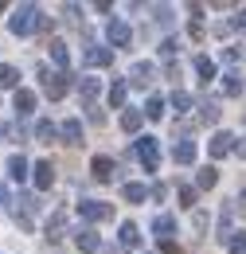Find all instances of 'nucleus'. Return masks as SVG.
Here are the masks:
<instances>
[{
  "label": "nucleus",
  "instance_id": "9",
  "mask_svg": "<svg viewBox=\"0 0 246 254\" xmlns=\"http://www.w3.org/2000/svg\"><path fill=\"white\" fill-rule=\"evenodd\" d=\"M82 63L86 66H110L114 63V51H110V47H86V51H82Z\"/></svg>",
  "mask_w": 246,
  "mask_h": 254
},
{
  "label": "nucleus",
  "instance_id": "19",
  "mask_svg": "<svg viewBox=\"0 0 246 254\" xmlns=\"http://www.w3.org/2000/svg\"><path fill=\"white\" fill-rule=\"evenodd\" d=\"M141 126H145V114H141V110H125L122 114V129L125 133H137Z\"/></svg>",
  "mask_w": 246,
  "mask_h": 254
},
{
  "label": "nucleus",
  "instance_id": "32",
  "mask_svg": "<svg viewBox=\"0 0 246 254\" xmlns=\"http://www.w3.org/2000/svg\"><path fill=\"white\" fill-rule=\"evenodd\" d=\"M195 199H199V188L184 184V188H180V203H184V207H195Z\"/></svg>",
  "mask_w": 246,
  "mask_h": 254
},
{
  "label": "nucleus",
  "instance_id": "42",
  "mask_svg": "<svg viewBox=\"0 0 246 254\" xmlns=\"http://www.w3.org/2000/svg\"><path fill=\"white\" fill-rule=\"evenodd\" d=\"M8 133H12V129H8L4 122H0V145H4V137H8Z\"/></svg>",
  "mask_w": 246,
  "mask_h": 254
},
{
  "label": "nucleus",
  "instance_id": "22",
  "mask_svg": "<svg viewBox=\"0 0 246 254\" xmlns=\"http://www.w3.org/2000/svg\"><path fill=\"white\" fill-rule=\"evenodd\" d=\"M195 74H199V82H211V78H215V63H211L207 55H199V59H195Z\"/></svg>",
  "mask_w": 246,
  "mask_h": 254
},
{
  "label": "nucleus",
  "instance_id": "2",
  "mask_svg": "<svg viewBox=\"0 0 246 254\" xmlns=\"http://www.w3.org/2000/svg\"><path fill=\"white\" fill-rule=\"evenodd\" d=\"M39 78H43V94L51 98V102H59V98L70 90V74H66V70H55V74H51L47 66H39Z\"/></svg>",
  "mask_w": 246,
  "mask_h": 254
},
{
  "label": "nucleus",
  "instance_id": "29",
  "mask_svg": "<svg viewBox=\"0 0 246 254\" xmlns=\"http://www.w3.org/2000/svg\"><path fill=\"white\" fill-rule=\"evenodd\" d=\"M16 82H20V70L8 66V63H0V86H16Z\"/></svg>",
  "mask_w": 246,
  "mask_h": 254
},
{
  "label": "nucleus",
  "instance_id": "20",
  "mask_svg": "<svg viewBox=\"0 0 246 254\" xmlns=\"http://www.w3.org/2000/svg\"><path fill=\"white\" fill-rule=\"evenodd\" d=\"M199 122H203V126H215L219 122V102H211V98L199 102Z\"/></svg>",
  "mask_w": 246,
  "mask_h": 254
},
{
  "label": "nucleus",
  "instance_id": "7",
  "mask_svg": "<svg viewBox=\"0 0 246 254\" xmlns=\"http://www.w3.org/2000/svg\"><path fill=\"white\" fill-rule=\"evenodd\" d=\"M74 247H78V251H82V254H94V251H98V247H102V239L94 235L90 227H78V231H74Z\"/></svg>",
  "mask_w": 246,
  "mask_h": 254
},
{
  "label": "nucleus",
  "instance_id": "44",
  "mask_svg": "<svg viewBox=\"0 0 246 254\" xmlns=\"http://www.w3.org/2000/svg\"><path fill=\"white\" fill-rule=\"evenodd\" d=\"M239 207H243V215H246V191H243V199H239Z\"/></svg>",
  "mask_w": 246,
  "mask_h": 254
},
{
  "label": "nucleus",
  "instance_id": "36",
  "mask_svg": "<svg viewBox=\"0 0 246 254\" xmlns=\"http://www.w3.org/2000/svg\"><path fill=\"white\" fill-rule=\"evenodd\" d=\"M191 227H195V231H207V215H203V211H195V215H191Z\"/></svg>",
  "mask_w": 246,
  "mask_h": 254
},
{
  "label": "nucleus",
  "instance_id": "23",
  "mask_svg": "<svg viewBox=\"0 0 246 254\" xmlns=\"http://www.w3.org/2000/svg\"><path fill=\"white\" fill-rule=\"evenodd\" d=\"M98 90H102V82H98V78H82V82H78L82 102H94V98H98Z\"/></svg>",
  "mask_w": 246,
  "mask_h": 254
},
{
  "label": "nucleus",
  "instance_id": "38",
  "mask_svg": "<svg viewBox=\"0 0 246 254\" xmlns=\"http://www.w3.org/2000/svg\"><path fill=\"white\" fill-rule=\"evenodd\" d=\"M239 28H243V32H246V12H239V16L231 20V32H239Z\"/></svg>",
  "mask_w": 246,
  "mask_h": 254
},
{
  "label": "nucleus",
  "instance_id": "14",
  "mask_svg": "<svg viewBox=\"0 0 246 254\" xmlns=\"http://www.w3.org/2000/svg\"><path fill=\"white\" fill-rule=\"evenodd\" d=\"M243 74H239V70H227V74H223V94H231V98H239L243 94Z\"/></svg>",
  "mask_w": 246,
  "mask_h": 254
},
{
  "label": "nucleus",
  "instance_id": "26",
  "mask_svg": "<svg viewBox=\"0 0 246 254\" xmlns=\"http://www.w3.org/2000/svg\"><path fill=\"white\" fill-rule=\"evenodd\" d=\"M8 176H12V180H24V176H28V160L12 157V160H8Z\"/></svg>",
  "mask_w": 246,
  "mask_h": 254
},
{
  "label": "nucleus",
  "instance_id": "5",
  "mask_svg": "<svg viewBox=\"0 0 246 254\" xmlns=\"http://www.w3.org/2000/svg\"><path fill=\"white\" fill-rule=\"evenodd\" d=\"M110 43H114V47H129V43H133V32H129V24H125V20H110Z\"/></svg>",
  "mask_w": 246,
  "mask_h": 254
},
{
  "label": "nucleus",
  "instance_id": "3",
  "mask_svg": "<svg viewBox=\"0 0 246 254\" xmlns=\"http://www.w3.org/2000/svg\"><path fill=\"white\" fill-rule=\"evenodd\" d=\"M137 160L145 164V172H156V164H160V149H156V137H137Z\"/></svg>",
  "mask_w": 246,
  "mask_h": 254
},
{
  "label": "nucleus",
  "instance_id": "12",
  "mask_svg": "<svg viewBox=\"0 0 246 254\" xmlns=\"http://www.w3.org/2000/svg\"><path fill=\"white\" fill-rule=\"evenodd\" d=\"M59 133L66 137V145H82V122H78V118H66L59 126Z\"/></svg>",
  "mask_w": 246,
  "mask_h": 254
},
{
  "label": "nucleus",
  "instance_id": "33",
  "mask_svg": "<svg viewBox=\"0 0 246 254\" xmlns=\"http://www.w3.org/2000/svg\"><path fill=\"white\" fill-rule=\"evenodd\" d=\"M16 203L24 207V219H28V215H35V211H39V199H35V195H20Z\"/></svg>",
  "mask_w": 246,
  "mask_h": 254
},
{
  "label": "nucleus",
  "instance_id": "4",
  "mask_svg": "<svg viewBox=\"0 0 246 254\" xmlns=\"http://www.w3.org/2000/svg\"><path fill=\"white\" fill-rule=\"evenodd\" d=\"M78 215L86 223H106V219H114V207L110 203H98V199H82L78 203Z\"/></svg>",
  "mask_w": 246,
  "mask_h": 254
},
{
  "label": "nucleus",
  "instance_id": "1",
  "mask_svg": "<svg viewBox=\"0 0 246 254\" xmlns=\"http://www.w3.org/2000/svg\"><path fill=\"white\" fill-rule=\"evenodd\" d=\"M39 8L35 4H20L16 12H12V20H8V28H12V35H31L35 28H39Z\"/></svg>",
  "mask_w": 246,
  "mask_h": 254
},
{
  "label": "nucleus",
  "instance_id": "31",
  "mask_svg": "<svg viewBox=\"0 0 246 254\" xmlns=\"http://www.w3.org/2000/svg\"><path fill=\"white\" fill-rule=\"evenodd\" d=\"M227 251H231V254H246V231H235V235H231Z\"/></svg>",
  "mask_w": 246,
  "mask_h": 254
},
{
  "label": "nucleus",
  "instance_id": "43",
  "mask_svg": "<svg viewBox=\"0 0 246 254\" xmlns=\"http://www.w3.org/2000/svg\"><path fill=\"white\" fill-rule=\"evenodd\" d=\"M0 203H8V188L4 184H0Z\"/></svg>",
  "mask_w": 246,
  "mask_h": 254
},
{
  "label": "nucleus",
  "instance_id": "13",
  "mask_svg": "<svg viewBox=\"0 0 246 254\" xmlns=\"http://www.w3.org/2000/svg\"><path fill=\"white\" fill-rule=\"evenodd\" d=\"M153 231H156V239H160V243H172L176 219H172V215H156V219H153Z\"/></svg>",
  "mask_w": 246,
  "mask_h": 254
},
{
  "label": "nucleus",
  "instance_id": "18",
  "mask_svg": "<svg viewBox=\"0 0 246 254\" xmlns=\"http://www.w3.org/2000/svg\"><path fill=\"white\" fill-rule=\"evenodd\" d=\"M62 231H66V215H62V211H55V215L47 219V239H51V243H59Z\"/></svg>",
  "mask_w": 246,
  "mask_h": 254
},
{
  "label": "nucleus",
  "instance_id": "15",
  "mask_svg": "<svg viewBox=\"0 0 246 254\" xmlns=\"http://www.w3.org/2000/svg\"><path fill=\"white\" fill-rule=\"evenodd\" d=\"M51 63L59 66V70L70 66V51H66V43H62V39H51Z\"/></svg>",
  "mask_w": 246,
  "mask_h": 254
},
{
  "label": "nucleus",
  "instance_id": "30",
  "mask_svg": "<svg viewBox=\"0 0 246 254\" xmlns=\"http://www.w3.org/2000/svg\"><path fill=\"white\" fill-rule=\"evenodd\" d=\"M145 114H149V118H153V122H160V118H164V98H149V106H145Z\"/></svg>",
  "mask_w": 246,
  "mask_h": 254
},
{
  "label": "nucleus",
  "instance_id": "10",
  "mask_svg": "<svg viewBox=\"0 0 246 254\" xmlns=\"http://www.w3.org/2000/svg\"><path fill=\"white\" fill-rule=\"evenodd\" d=\"M153 78H156L153 63H133V70H129V82H133V86H141V90H145Z\"/></svg>",
  "mask_w": 246,
  "mask_h": 254
},
{
  "label": "nucleus",
  "instance_id": "6",
  "mask_svg": "<svg viewBox=\"0 0 246 254\" xmlns=\"http://www.w3.org/2000/svg\"><path fill=\"white\" fill-rule=\"evenodd\" d=\"M90 172H94V180H114V172H118V164H114V157H94L90 160Z\"/></svg>",
  "mask_w": 246,
  "mask_h": 254
},
{
  "label": "nucleus",
  "instance_id": "37",
  "mask_svg": "<svg viewBox=\"0 0 246 254\" xmlns=\"http://www.w3.org/2000/svg\"><path fill=\"white\" fill-rule=\"evenodd\" d=\"M156 20H160V24H168V20H172V8H164V4H156Z\"/></svg>",
  "mask_w": 246,
  "mask_h": 254
},
{
  "label": "nucleus",
  "instance_id": "27",
  "mask_svg": "<svg viewBox=\"0 0 246 254\" xmlns=\"http://www.w3.org/2000/svg\"><path fill=\"white\" fill-rule=\"evenodd\" d=\"M122 243H125V247H137V243H141V231H137V223H122Z\"/></svg>",
  "mask_w": 246,
  "mask_h": 254
},
{
  "label": "nucleus",
  "instance_id": "16",
  "mask_svg": "<svg viewBox=\"0 0 246 254\" xmlns=\"http://www.w3.org/2000/svg\"><path fill=\"white\" fill-rule=\"evenodd\" d=\"M12 106H16L20 118H28L31 110H35V94H31V90H16V102H12Z\"/></svg>",
  "mask_w": 246,
  "mask_h": 254
},
{
  "label": "nucleus",
  "instance_id": "21",
  "mask_svg": "<svg viewBox=\"0 0 246 254\" xmlns=\"http://www.w3.org/2000/svg\"><path fill=\"white\" fill-rule=\"evenodd\" d=\"M122 195H125V203H145L149 188H145V184H125V188H122Z\"/></svg>",
  "mask_w": 246,
  "mask_h": 254
},
{
  "label": "nucleus",
  "instance_id": "17",
  "mask_svg": "<svg viewBox=\"0 0 246 254\" xmlns=\"http://www.w3.org/2000/svg\"><path fill=\"white\" fill-rule=\"evenodd\" d=\"M172 160H176V164H191V160H195V141H180V145L172 149Z\"/></svg>",
  "mask_w": 246,
  "mask_h": 254
},
{
  "label": "nucleus",
  "instance_id": "11",
  "mask_svg": "<svg viewBox=\"0 0 246 254\" xmlns=\"http://www.w3.org/2000/svg\"><path fill=\"white\" fill-rule=\"evenodd\" d=\"M207 153H211V157H227V153H235V137H231V133H215V137H211V145H207Z\"/></svg>",
  "mask_w": 246,
  "mask_h": 254
},
{
  "label": "nucleus",
  "instance_id": "34",
  "mask_svg": "<svg viewBox=\"0 0 246 254\" xmlns=\"http://www.w3.org/2000/svg\"><path fill=\"white\" fill-rule=\"evenodd\" d=\"M172 106H176V114H184V110H191V94H184V90H176V94H172Z\"/></svg>",
  "mask_w": 246,
  "mask_h": 254
},
{
  "label": "nucleus",
  "instance_id": "40",
  "mask_svg": "<svg viewBox=\"0 0 246 254\" xmlns=\"http://www.w3.org/2000/svg\"><path fill=\"white\" fill-rule=\"evenodd\" d=\"M160 254H180V247L176 243H160Z\"/></svg>",
  "mask_w": 246,
  "mask_h": 254
},
{
  "label": "nucleus",
  "instance_id": "39",
  "mask_svg": "<svg viewBox=\"0 0 246 254\" xmlns=\"http://www.w3.org/2000/svg\"><path fill=\"white\" fill-rule=\"evenodd\" d=\"M90 122H94V126H106V114H102V110H94V106H90Z\"/></svg>",
  "mask_w": 246,
  "mask_h": 254
},
{
  "label": "nucleus",
  "instance_id": "24",
  "mask_svg": "<svg viewBox=\"0 0 246 254\" xmlns=\"http://www.w3.org/2000/svg\"><path fill=\"white\" fill-rule=\"evenodd\" d=\"M219 184V172L207 164V168H199V176H195V188H215Z\"/></svg>",
  "mask_w": 246,
  "mask_h": 254
},
{
  "label": "nucleus",
  "instance_id": "35",
  "mask_svg": "<svg viewBox=\"0 0 246 254\" xmlns=\"http://www.w3.org/2000/svg\"><path fill=\"white\" fill-rule=\"evenodd\" d=\"M176 51H180V39H164L160 43V55H176Z\"/></svg>",
  "mask_w": 246,
  "mask_h": 254
},
{
  "label": "nucleus",
  "instance_id": "25",
  "mask_svg": "<svg viewBox=\"0 0 246 254\" xmlns=\"http://www.w3.org/2000/svg\"><path fill=\"white\" fill-rule=\"evenodd\" d=\"M35 137H39L43 145H51V141L59 137V126H51V122H39V126H35Z\"/></svg>",
  "mask_w": 246,
  "mask_h": 254
},
{
  "label": "nucleus",
  "instance_id": "41",
  "mask_svg": "<svg viewBox=\"0 0 246 254\" xmlns=\"http://www.w3.org/2000/svg\"><path fill=\"white\" fill-rule=\"evenodd\" d=\"M235 153H239V157L246 160V137H239V141H235Z\"/></svg>",
  "mask_w": 246,
  "mask_h": 254
},
{
  "label": "nucleus",
  "instance_id": "8",
  "mask_svg": "<svg viewBox=\"0 0 246 254\" xmlns=\"http://www.w3.org/2000/svg\"><path fill=\"white\" fill-rule=\"evenodd\" d=\"M31 172H35V188L39 191H47L51 184H55V164H51V160H39Z\"/></svg>",
  "mask_w": 246,
  "mask_h": 254
},
{
  "label": "nucleus",
  "instance_id": "28",
  "mask_svg": "<svg viewBox=\"0 0 246 254\" xmlns=\"http://www.w3.org/2000/svg\"><path fill=\"white\" fill-rule=\"evenodd\" d=\"M125 90H129V82H114V86H110V106L122 110L125 106Z\"/></svg>",
  "mask_w": 246,
  "mask_h": 254
}]
</instances>
